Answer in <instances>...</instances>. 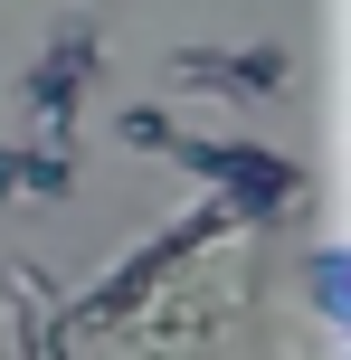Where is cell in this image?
I'll list each match as a JSON object with an SVG mask.
<instances>
[{
  "mask_svg": "<svg viewBox=\"0 0 351 360\" xmlns=\"http://www.w3.org/2000/svg\"><path fill=\"white\" fill-rule=\"evenodd\" d=\"M95 76H105V38H95V29H67V38H48V48L29 57V76H19V105H29V124L67 133Z\"/></svg>",
  "mask_w": 351,
  "mask_h": 360,
  "instance_id": "obj_3",
  "label": "cell"
},
{
  "mask_svg": "<svg viewBox=\"0 0 351 360\" xmlns=\"http://www.w3.org/2000/svg\"><path fill=\"white\" fill-rule=\"evenodd\" d=\"M171 86L190 95H276L285 86V48H181L171 57Z\"/></svg>",
  "mask_w": 351,
  "mask_h": 360,
  "instance_id": "obj_4",
  "label": "cell"
},
{
  "mask_svg": "<svg viewBox=\"0 0 351 360\" xmlns=\"http://www.w3.org/2000/svg\"><path fill=\"white\" fill-rule=\"evenodd\" d=\"M304 294H314V313H323V323H351V256L342 247H314V275H304Z\"/></svg>",
  "mask_w": 351,
  "mask_h": 360,
  "instance_id": "obj_7",
  "label": "cell"
},
{
  "mask_svg": "<svg viewBox=\"0 0 351 360\" xmlns=\"http://www.w3.org/2000/svg\"><path fill=\"white\" fill-rule=\"evenodd\" d=\"M171 162L190 180H209V199H219L238 228H257V218H285L304 199V162H285V152H257V143H209V133H171Z\"/></svg>",
  "mask_w": 351,
  "mask_h": 360,
  "instance_id": "obj_2",
  "label": "cell"
},
{
  "mask_svg": "<svg viewBox=\"0 0 351 360\" xmlns=\"http://www.w3.org/2000/svg\"><path fill=\"white\" fill-rule=\"evenodd\" d=\"M171 133H181L171 105H124V114H114V143H124V152H171Z\"/></svg>",
  "mask_w": 351,
  "mask_h": 360,
  "instance_id": "obj_8",
  "label": "cell"
},
{
  "mask_svg": "<svg viewBox=\"0 0 351 360\" xmlns=\"http://www.w3.org/2000/svg\"><path fill=\"white\" fill-rule=\"evenodd\" d=\"M228 228H238V218H228L219 199H200V209H190V218H171V228H152L143 247H133L124 266H114L105 285L86 294V304H67V313H57V332H67V342H76V332H105V323H133V313H143L152 294H162L171 275H181L190 256L209 247V237H228Z\"/></svg>",
  "mask_w": 351,
  "mask_h": 360,
  "instance_id": "obj_1",
  "label": "cell"
},
{
  "mask_svg": "<svg viewBox=\"0 0 351 360\" xmlns=\"http://www.w3.org/2000/svg\"><path fill=\"white\" fill-rule=\"evenodd\" d=\"M76 171L67 152H29V143H0V199H67Z\"/></svg>",
  "mask_w": 351,
  "mask_h": 360,
  "instance_id": "obj_6",
  "label": "cell"
},
{
  "mask_svg": "<svg viewBox=\"0 0 351 360\" xmlns=\"http://www.w3.org/2000/svg\"><path fill=\"white\" fill-rule=\"evenodd\" d=\"M0 304H10L19 360H76L67 332H57V294H48V275H38V266H0Z\"/></svg>",
  "mask_w": 351,
  "mask_h": 360,
  "instance_id": "obj_5",
  "label": "cell"
}]
</instances>
